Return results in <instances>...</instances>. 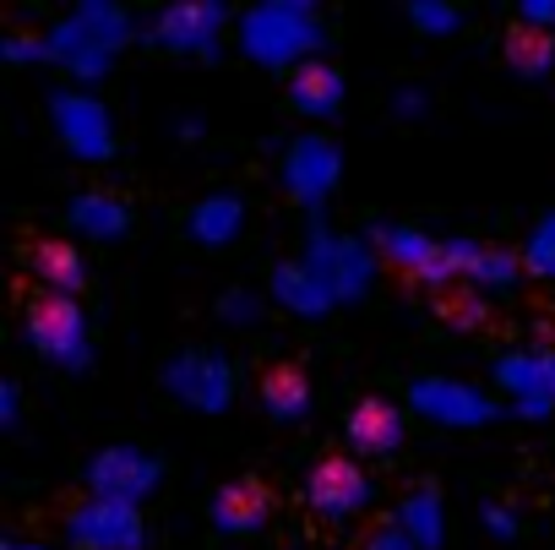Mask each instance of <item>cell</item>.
Returning a JSON list of instances; mask_svg holds the SVG:
<instances>
[{"label":"cell","mask_w":555,"mask_h":550,"mask_svg":"<svg viewBox=\"0 0 555 550\" xmlns=\"http://www.w3.org/2000/svg\"><path fill=\"white\" fill-rule=\"evenodd\" d=\"M28 333H34L39 355H50V360H61V366H82V355H88L82 311H77V300H66V295H39V300L28 306Z\"/></svg>","instance_id":"obj_1"},{"label":"cell","mask_w":555,"mask_h":550,"mask_svg":"<svg viewBox=\"0 0 555 550\" xmlns=\"http://www.w3.org/2000/svg\"><path fill=\"white\" fill-rule=\"evenodd\" d=\"M306 501H311L322 517H349V512H360V501H365V474H360L349 458H322V463L311 469Z\"/></svg>","instance_id":"obj_2"},{"label":"cell","mask_w":555,"mask_h":550,"mask_svg":"<svg viewBox=\"0 0 555 550\" xmlns=\"http://www.w3.org/2000/svg\"><path fill=\"white\" fill-rule=\"evenodd\" d=\"M349 447L354 452H365V458H382V452H392L398 442H403V414L387 404V398H360L354 409H349Z\"/></svg>","instance_id":"obj_3"},{"label":"cell","mask_w":555,"mask_h":550,"mask_svg":"<svg viewBox=\"0 0 555 550\" xmlns=\"http://www.w3.org/2000/svg\"><path fill=\"white\" fill-rule=\"evenodd\" d=\"M267 512H272V496H267L256 479H234V485H223L218 501H212V517H218V528H229V534L261 528Z\"/></svg>","instance_id":"obj_4"},{"label":"cell","mask_w":555,"mask_h":550,"mask_svg":"<svg viewBox=\"0 0 555 550\" xmlns=\"http://www.w3.org/2000/svg\"><path fill=\"white\" fill-rule=\"evenodd\" d=\"M28 267H34V279L50 290V295H77L82 290V261H77V251L66 245V240H39L34 251H28Z\"/></svg>","instance_id":"obj_5"},{"label":"cell","mask_w":555,"mask_h":550,"mask_svg":"<svg viewBox=\"0 0 555 550\" xmlns=\"http://www.w3.org/2000/svg\"><path fill=\"white\" fill-rule=\"evenodd\" d=\"M261 404H267L272 420H295V414H306V404H311V382H306V371H295V366L267 371V376H261Z\"/></svg>","instance_id":"obj_6"},{"label":"cell","mask_w":555,"mask_h":550,"mask_svg":"<svg viewBox=\"0 0 555 550\" xmlns=\"http://www.w3.org/2000/svg\"><path fill=\"white\" fill-rule=\"evenodd\" d=\"M506 61L522 72V77H544L555 66V39L539 34V28H512L506 34Z\"/></svg>","instance_id":"obj_7"},{"label":"cell","mask_w":555,"mask_h":550,"mask_svg":"<svg viewBox=\"0 0 555 550\" xmlns=\"http://www.w3.org/2000/svg\"><path fill=\"white\" fill-rule=\"evenodd\" d=\"M333 99H338V77H333L327 66L300 72V82H295V104H306V110H333Z\"/></svg>","instance_id":"obj_8"}]
</instances>
